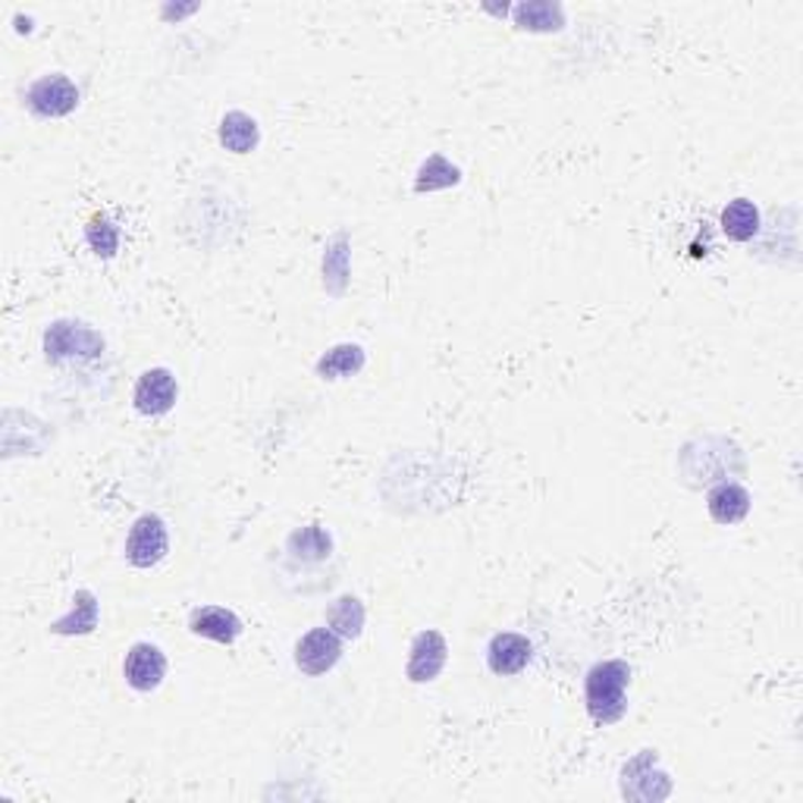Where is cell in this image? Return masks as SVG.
<instances>
[{"instance_id": "obj_1", "label": "cell", "mask_w": 803, "mask_h": 803, "mask_svg": "<svg viewBox=\"0 0 803 803\" xmlns=\"http://www.w3.org/2000/svg\"><path fill=\"white\" fill-rule=\"evenodd\" d=\"M631 665L625 660L597 662L584 679V703L597 725H616L628 713Z\"/></svg>"}, {"instance_id": "obj_2", "label": "cell", "mask_w": 803, "mask_h": 803, "mask_svg": "<svg viewBox=\"0 0 803 803\" xmlns=\"http://www.w3.org/2000/svg\"><path fill=\"white\" fill-rule=\"evenodd\" d=\"M104 336L79 321H57L44 330V358L51 365L63 361H95L104 355Z\"/></svg>"}, {"instance_id": "obj_3", "label": "cell", "mask_w": 803, "mask_h": 803, "mask_svg": "<svg viewBox=\"0 0 803 803\" xmlns=\"http://www.w3.org/2000/svg\"><path fill=\"white\" fill-rule=\"evenodd\" d=\"M25 107L39 120H61V117H69L79 107V88L63 73H47V76L29 85Z\"/></svg>"}, {"instance_id": "obj_4", "label": "cell", "mask_w": 803, "mask_h": 803, "mask_svg": "<svg viewBox=\"0 0 803 803\" xmlns=\"http://www.w3.org/2000/svg\"><path fill=\"white\" fill-rule=\"evenodd\" d=\"M170 553V531L161 516L135 518L126 536V562L132 568H154Z\"/></svg>"}, {"instance_id": "obj_5", "label": "cell", "mask_w": 803, "mask_h": 803, "mask_svg": "<svg viewBox=\"0 0 803 803\" xmlns=\"http://www.w3.org/2000/svg\"><path fill=\"white\" fill-rule=\"evenodd\" d=\"M343 660V638L330 628H311L305 638L295 643V665L302 675H327L336 662Z\"/></svg>"}, {"instance_id": "obj_6", "label": "cell", "mask_w": 803, "mask_h": 803, "mask_svg": "<svg viewBox=\"0 0 803 803\" xmlns=\"http://www.w3.org/2000/svg\"><path fill=\"white\" fill-rule=\"evenodd\" d=\"M123 679L126 684L132 687V691H139V694H151V691H158L166 679V656L161 647H154V643H132L129 647V653H126V662H123Z\"/></svg>"}, {"instance_id": "obj_7", "label": "cell", "mask_w": 803, "mask_h": 803, "mask_svg": "<svg viewBox=\"0 0 803 803\" xmlns=\"http://www.w3.org/2000/svg\"><path fill=\"white\" fill-rule=\"evenodd\" d=\"M176 395H180V387H176L173 371H166V368H151V371H144L142 377L135 380L132 405H135V412L144 414V417H161V414H166L173 405H176Z\"/></svg>"}, {"instance_id": "obj_8", "label": "cell", "mask_w": 803, "mask_h": 803, "mask_svg": "<svg viewBox=\"0 0 803 803\" xmlns=\"http://www.w3.org/2000/svg\"><path fill=\"white\" fill-rule=\"evenodd\" d=\"M449 656V643L440 631H421L412 640V650H409V662H405V679L412 684H431L433 679H440L443 665Z\"/></svg>"}, {"instance_id": "obj_9", "label": "cell", "mask_w": 803, "mask_h": 803, "mask_svg": "<svg viewBox=\"0 0 803 803\" xmlns=\"http://www.w3.org/2000/svg\"><path fill=\"white\" fill-rule=\"evenodd\" d=\"M531 656H534L531 640L524 638V634H518V631H499L487 643V665H490V672L499 675V679H509V675L524 672Z\"/></svg>"}, {"instance_id": "obj_10", "label": "cell", "mask_w": 803, "mask_h": 803, "mask_svg": "<svg viewBox=\"0 0 803 803\" xmlns=\"http://www.w3.org/2000/svg\"><path fill=\"white\" fill-rule=\"evenodd\" d=\"M188 631L214 643H236L242 638V618L227 606H202L188 616Z\"/></svg>"}, {"instance_id": "obj_11", "label": "cell", "mask_w": 803, "mask_h": 803, "mask_svg": "<svg viewBox=\"0 0 803 803\" xmlns=\"http://www.w3.org/2000/svg\"><path fill=\"white\" fill-rule=\"evenodd\" d=\"M706 512L716 524H738L750 512V493L735 480H721L706 493Z\"/></svg>"}, {"instance_id": "obj_12", "label": "cell", "mask_w": 803, "mask_h": 803, "mask_svg": "<svg viewBox=\"0 0 803 803\" xmlns=\"http://www.w3.org/2000/svg\"><path fill=\"white\" fill-rule=\"evenodd\" d=\"M653 766H656V753L640 750L638 757L621 769V794L631 797V801H662L665 794L650 784L653 775H660V772H650Z\"/></svg>"}, {"instance_id": "obj_13", "label": "cell", "mask_w": 803, "mask_h": 803, "mask_svg": "<svg viewBox=\"0 0 803 803\" xmlns=\"http://www.w3.org/2000/svg\"><path fill=\"white\" fill-rule=\"evenodd\" d=\"M95 628H98V597L91 590H76L73 609L51 625V634L76 638V634H91Z\"/></svg>"}, {"instance_id": "obj_14", "label": "cell", "mask_w": 803, "mask_h": 803, "mask_svg": "<svg viewBox=\"0 0 803 803\" xmlns=\"http://www.w3.org/2000/svg\"><path fill=\"white\" fill-rule=\"evenodd\" d=\"M220 144L232 151V154H251L258 142H261V129H258V120L248 117L246 110H229L227 117L220 120Z\"/></svg>"}, {"instance_id": "obj_15", "label": "cell", "mask_w": 803, "mask_h": 803, "mask_svg": "<svg viewBox=\"0 0 803 803\" xmlns=\"http://www.w3.org/2000/svg\"><path fill=\"white\" fill-rule=\"evenodd\" d=\"M719 227L731 242H750L760 232V207L750 198H735L721 210Z\"/></svg>"}, {"instance_id": "obj_16", "label": "cell", "mask_w": 803, "mask_h": 803, "mask_svg": "<svg viewBox=\"0 0 803 803\" xmlns=\"http://www.w3.org/2000/svg\"><path fill=\"white\" fill-rule=\"evenodd\" d=\"M365 361H368V355H365L361 346L343 343V346L327 349V355H321L317 365H314V371H317V377H324V380H346V377H355V373L361 371Z\"/></svg>"}, {"instance_id": "obj_17", "label": "cell", "mask_w": 803, "mask_h": 803, "mask_svg": "<svg viewBox=\"0 0 803 803\" xmlns=\"http://www.w3.org/2000/svg\"><path fill=\"white\" fill-rule=\"evenodd\" d=\"M512 20L521 32H558L565 25V10L550 0H528L512 10Z\"/></svg>"}, {"instance_id": "obj_18", "label": "cell", "mask_w": 803, "mask_h": 803, "mask_svg": "<svg viewBox=\"0 0 803 803\" xmlns=\"http://www.w3.org/2000/svg\"><path fill=\"white\" fill-rule=\"evenodd\" d=\"M349 232H336L324 248V286L336 299L349 286Z\"/></svg>"}, {"instance_id": "obj_19", "label": "cell", "mask_w": 803, "mask_h": 803, "mask_svg": "<svg viewBox=\"0 0 803 803\" xmlns=\"http://www.w3.org/2000/svg\"><path fill=\"white\" fill-rule=\"evenodd\" d=\"M286 550L299 562H327L333 553V536L321 524H308L289 534Z\"/></svg>"}, {"instance_id": "obj_20", "label": "cell", "mask_w": 803, "mask_h": 803, "mask_svg": "<svg viewBox=\"0 0 803 803\" xmlns=\"http://www.w3.org/2000/svg\"><path fill=\"white\" fill-rule=\"evenodd\" d=\"M327 628L336 631L343 640L361 638V631H365V603L351 597V594L333 599L330 609H327Z\"/></svg>"}, {"instance_id": "obj_21", "label": "cell", "mask_w": 803, "mask_h": 803, "mask_svg": "<svg viewBox=\"0 0 803 803\" xmlns=\"http://www.w3.org/2000/svg\"><path fill=\"white\" fill-rule=\"evenodd\" d=\"M462 183V170L449 164L443 154H431L421 170H417V180H414V192H440V188H453Z\"/></svg>"}, {"instance_id": "obj_22", "label": "cell", "mask_w": 803, "mask_h": 803, "mask_svg": "<svg viewBox=\"0 0 803 803\" xmlns=\"http://www.w3.org/2000/svg\"><path fill=\"white\" fill-rule=\"evenodd\" d=\"M85 242H88V248H91L98 258H113V254L120 251V229H117V224H113L110 217L98 214V217H91L88 227H85Z\"/></svg>"}]
</instances>
